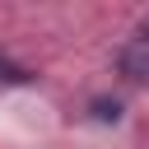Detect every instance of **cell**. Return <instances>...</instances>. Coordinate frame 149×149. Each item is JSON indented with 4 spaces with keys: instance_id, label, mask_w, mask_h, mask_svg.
Masks as SVG:
<instances>
[{
    "instance_id": "obj_2",
    "label": "cell",
    "mask_w": 149,
    "mask_h": 149,
    "mask_svg": "<svg viewBox=\"0 0 149 149\" xmlns=\"http://www.w3.org/2000/svg\"><path fill=\"white\" fill-rule=\"evenodd\" d=\"M140 37H144V42H149V28H144V33H140Z\"/></svg>"
},
{
    "instance_id": "obj_1",
    "label": "cell",
    "mask_w": 149,
    "mask_h": 149,
    "mask_svg": "<svg viewBox=\"0 0 149 149\" xmlns=\"http://www.w3.org/2000/svg\"><path fill=\"white\" fill-rule=\"evenodd\" d=\"M0 79H5V84H28V79H33V70H23V65H14V61H5V56H0Z\"/></svg>"
}]
</instances>
